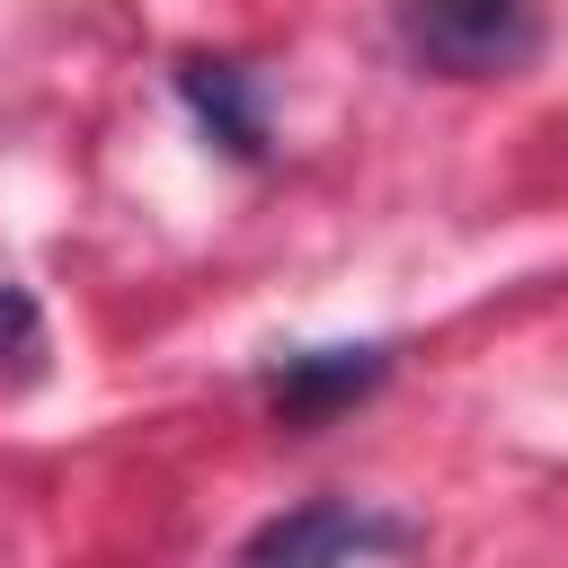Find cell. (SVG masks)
<instances>
[{
    "instance_id": "obj_5",
    "label": "cell",
    "mask_w": 568,
    "mask_h": 568,
    "mask_svg": "<svg viewBox=\"0 0 568 568\" xmlns=\"http://www.w3.org/2000/svg\"><path fill=\"white\" fill-rule=\"evenodd\" d=\"M36 337H44V311H36V293H18V284H0V364H18V355H36Z\"/></svg>"
},
{
    "instance_id": "obj_1",
    "label": "cell",
    "mask_w": 568,
    "mask_h": 568,
    "mask_svg": "<svg viewBox=\"0 0 568 568\" xmlns=\"http://www.w3.org/2000/svg\"><path fill=\"white\" fill-rule=\"evenodd\" d=\"M399 44H408L426 71L479 80V71H515V62H532L541 18L515 9V0H408V9H399Z\"/></svg>"
},
{
    "instance_id": "obj_2",
    "label": "cell",
    "mask_w": 568,
    "mask_h": 568,
    "mask_svg": "<svg viewBox=\"0 0 568 568\" xmlns=\"http://www.w3.org/2000/svg\"><path fill=\"white\" fill-rule=\"evenodd\" d=\"M382 550H408V524H390L355 497H302L240 541V568H355Z\"/></svg>"
},
{
    "instance_id": "obj_4",
    "label": "cell",
    "mask_w": 568,
    "mask_h": 568,
    "mask_svg": "<svg viewBox=\"0 0 568 568\" xmlns=\"http://www.w3.org/2000/svg\"><path fill=\"white\" fill-rule=\"evenodd\" d=\"M178 98L204 115V133L231 151V160H257L266 151V115H257V89H248V71L240 62H178Z\"/></svg>"
},
{
    "instance_id": "obj_3",
    "label": "cell",
    "mask_w": 568,
    "mask_h": 568,
    "mask_svg": "<svg viewBox=\"0 0 568 568\" xmlns=\"http://www.w3.org/2000/svg\"><path fill=\"white\" fill-rule=\"evenodd\" d=\"M390 373V346H302L266 373V408L284 426H328L337 408H355L373 382Z\"/></svg>"
}]
</instances>
